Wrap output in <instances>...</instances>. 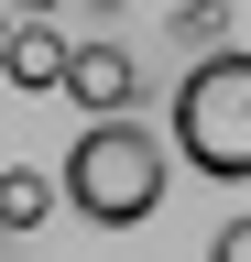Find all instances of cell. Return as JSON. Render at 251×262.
<instances>
[{
  "label": "cell",
  "mask_w": 251,
  "mask_h": 262,
  "mask_svg": "<svg viewBox=\"0 0 251 262\" xmlns=\"http://www.w3.org/2000/svg\"><path fill=\"white\" fill-rule=\"evenodd\" d=\"M66 98H77L87 120H99V110H131V98H142V55H131V44H77Z\"/></svg>",
  "instance_id": "obj_3"
},
{
  "label": "cell",
  "mask_w": 251,
  "mask_h": 262,
  "mask_svg": "<svg viewBox=\"0 0 251 262\" xmlns=\"http://www.w3.org/2000/svg\"><path fill=\"white\" fill-rule=\"evenodd\" d=\"M0 77L44 98V88H66V77H77V44H66V33H55V22H22L11 44H0Z\"/></svg>",
  "instance_id": "obj_4"
},
{
  "label": "cell",
  "mask_w": 251,
  "mask_h": 262,
  "mask_svg": "<svg viewBox=\"0 0 251 262\" xmlns=\"http://www.w3.org/2000/svg\"><path fill=\"white\" fill-rule=\"evenodd\" d=\"M208 262H251V219H230V229H218V241H208Z\"/></svg>",
  "instance_id": "obj_6"
},
{
  "label": "cell",
  "mask_w": 251,
  "mask_h": 262,
  "mask_svg": "<svg viewBox=\"0 0 251 262\" xmlns=\"http://www.w3.org/2000/svg\"><path fill=\"white\" fill-rule=\"evenodd\" d=\"M11 33H22V0H0V44H11Z\"/></svg>",
  "instance_id": "obj_7"
},
{
  "label": "cell",
  "mask_w": 251,
  "mask_h": 262,
  "mask_svg": "<svg viewBox=\"0 0 251 262\" xmlns=\"http://www.w3.org/2000/svg\"><path fill=\"white\" fill-rule=\"evenodd\" d=\"M66 208L87 229H142L153 208H164V142H153L131 110H99L66 142Z\"/></svg>",
  "instance_id": "obj_1"
},
{
  "label": "cell",
  "mask_w": 251,
  "mask_h": 262,
  "mask_svg": "<svg viewBox=\"0 0 251 262\" xmlns=\"http://www.w3.org/2000/svg\"><path fill=\"white\" fill-rule=\"evenodd\" d=\"M55 208H66V175H33V164H0V241L44 229Z\"/></svg>",
  "instance_id": "obj_5"
},
{
  "label": "cell",
  "mask_w": 251,
  "mask_h": 262,
  "mask_svg": "<svg viewBox=\"0 0 251 262\" xmlns=\"http://www.w3.org/2000/svg\"><path fill=\"white\" fill-rule=\"evenodd\" d=\"M22 22H55V0H22Z\"/></svg>",
  "instance_id": "obj_8"
},
{
  "label": "cell",
  "mask_w": 251,
  "mask_h": 262,
  "mask_svg": "<svg viewBox=\"0 0 251 262\" xmlns=\"http://www.w3.org/2000/svg\"><path fill=\"white\" fill-rule=\"evenodd\" d=\"M175 142H186V164L218 175V186L251 175V55H240V44L186 66V88H175Z\"/></svg>",
  "instance_id": "obj_2"
}]
</instances>
